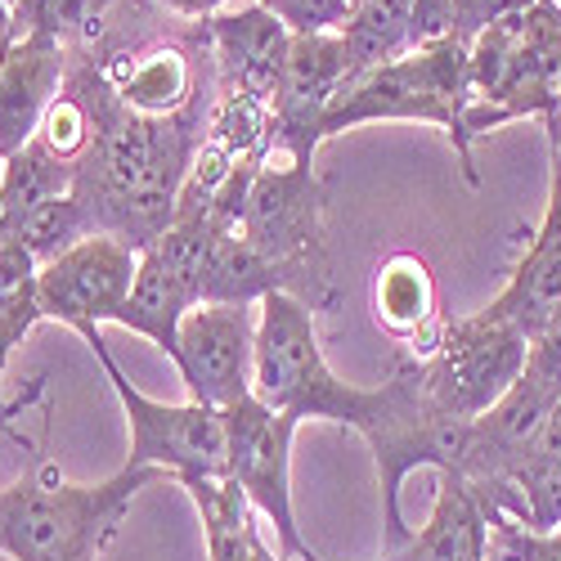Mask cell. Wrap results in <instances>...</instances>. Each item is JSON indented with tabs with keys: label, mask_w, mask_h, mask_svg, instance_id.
<instances>
[{
	"label": "cell",
	"mask_w": 561,
	"mask_h": 561,
	"mask_svg": "<svg viewBox=\"0 0 561 561\" xmlns=\"http://www.w3.org/2000/svg\"><path fill=\"white\" fill-rule=\"evenodd\" d=\"M0 190H5V158H0Z\"/></svg>",
	"instance_id": "cell-34"
},
{
	"label": "cell",
	"mask_w": 561,
	"mask_h": 561,
	"mask_svg": "<svg viewBox=\"0 0 561 561\" xmlns=\"http://www.w3.org/2000/svg\"><path fill=\"white\" fill-rule=\"evenodd\" d=\"M467 104H472V81H467V45L445 41L436 50H417L396 64H382L351 81L333 100L329 117L319 126V139L329 145L333 135L368 126V122H427L440 126L458 153L467 184H481L472 139H467Z\"/></svg>",
	"instance_id": "cell-5"
},
{
	"label": "cell",
	"mask_w": 561,
	"mask_h": 561,
	"mask_svg": "<svg viewBox=\"0 0 561 561\" xmlns=\"http://www.w3.org/2000/svg\"><path fill=\"white\" fill-rule=\"evenodd\" d=\"M167 481L153 467H117L100 485L68 481L50 458L0 490V552L10 561H104L139 490Z\"/></svg>",
	"instance_id": "cell-2"
},
{
	"label": "cell",
	"mask_w": 561,
	"mask_h": 561,
	"mask_svg": "<svg viewBox=\"0 0 561 561\" xmlns=\"http://www.w3.org/2000/svg\"><path fill=\"white\" fill-rule=\"evenodd\" d=\"M32 139L41 149H50L55 158L77 167L90 153V145H95V113H90V104L64 81V95L50 104V113L41 117V130Z\"/></svg>",
	"instance_id": "cell-25"
},
{
	"label": "cell",
	"mask_w": 561,
	"mask_h": 561,
	"mask_svg": "<svg viewBox=\"0 0 561 561\" xmlns=\"http://www.w3.org/2000/svg\"><path fill=\"white\" fill-rule=\"evenodd\" d=\"M122 0H19L14 5V36L45 32L64 41L68 50H90L104 27L113 23Z\"/></svg>",
	"instance_id": "cell-22"
},
{
	"label": "cell",
	"mask_w": 561,
	"mask_h": 561,
	"mask_svg": "<svg viewBox=\"0 0 561 561\" xmlns=\"http://www.w3.org/2000/svg\"><path fill=\"white\" fill-rule=\"evenodd\" d=\"M72 55V50H68ZM68 85L95 113V145L77 162L72 198L85 207L90 229L145 252L171 229L190 167L198 158L207 117H135L77 55L68 64Z\"/></svg>",
	"instance_id": "cell-1"
},
{
	"label": "cell",
	"mask_w": 561,
	"mask_h": 561,
	"mask_svg": "<svg viewBox=\"0 0 561 561\" xmlns=\"http://www.w3.org/2000/svg\"><path fill=\"white\" fill-rule=\"evenodd\" d=\"M198 301L194 293L180 284V278L167 274V265L158 261L153 248L139 252V270H135V284H130V297H126V310H122V329L149 337L167 359L175 355V342H180V323Z\"/></svg>",
	"instance_id": "cell-18"
},
{
	"label": "cell",
	"mask_w": 561,
	"mask_h": 561,
	"mask_svg": "<svg viewBox=\"0 0 561 561\" xmlns=\"http://www.w3.org/2000/svg\"><path fill=\"white\" fill-rule=\"evenodd\" d=\"M543 135H548V167L561 175V108L543 117Z\"/></svg>",
	"instance_id": "cell-33"
},
{
	"label": "cell",
	"mask_w": 561,
	"mask_h": 561,
	"mask_svg": "<svg viewBox=\"0 0 561 561\" xmlns=\"http://www.w3.org/2000/svg\"><path fill=\"white\" fill-rule=\"evenodd\" d=\"M41 396H45V378H32L19 396H5V387H0V436H5L14 417H19V413H27V404H32V400H41Z\"/></svg>",
	"instance_id": "cell-30"
},
{
	"label": "cell",
	"mask_w": 561,
	"mask_h": 561,
	"mask_svg": "<svg viewBox=\"0 0 561 561\" xmlns=\"http://www.w3.org/2000/svg\"><path fill=\"white\" fill-rule=\"evenodd\" d=\"M207 32H211L220 90L248 95L252 104L274 113L284 68H288V50H293V32L270 10H261L256 0L243 10H220L216 19H207Z\"/></svg>",
	"instance_id": "cell-13"
},
{
	"label": "cell",
	"mask_w": 561,
	"mask_h": 561,
	"mask_svg": "<svg viewBox=\"0 0 561 561\" xmlns=\"http://www.w3.org/2000/svg\"><path fill=\"white\" fill-rule=\"evenodd\" d=\"M373 319L382 323V333H391L404 346L400 355H409V359L432 355L445 319H440L436 270L427 265V256L391 252L373 270Z\"/></svg>",
	"instance_id": "cell-16"
},
{
	"label": "cell",
	"mask_w": 561,
	"mask_h": 561,
	"mask_svg": "<svg viewBox=\"0 0 561 561\" xmlns=\"http://www.w3.org/2000/svg\"><path fill=\"white\" fill-rule=\"evenodd\" d=\"M507 481H512V490H517V503H512V512H507L512 522H522L535 535L561 530V458L530 454Z\"/></svg>",
	"instance_id": "cell-24"
},
{
	"label": "cell",
	"mask_w": 561,
	"mask_h": 561,
	"mask_svg": "<svg viewBox=\"0 0 561 561\" xmlns=\"http://www.w3.org/2000/svg\"><path fill=\"white\" fill-rule=\"evenodd\" d=\"M387 561H490V522L481 499L454 477H440L427 526L409 535Z\"/></svg>",
	"instance_id": "cell-17"
},
{
	"label": "cell",
	"mask_w": 561,
	"mask_h": 561,
	"mask_svg": "<svg viewBox=\"0 0 561 561\" xmlns=\"http://www.w3.org/2000/svg\"><path fill=\"white\" fill-rule=\"evenodd\" d=\"M139 252L95 233V239L77 243L72 252L55 256L50 265H41L36 274V301L41 319L68 323L72 333L100 329V323H117L135 284Z\"/></svg>",
	"instance_id": "cell-11"
},
{
	"label": "cell",
	"mask_w": 561,
	"mask_h": 561,
	"mask_svg": "<svg viewBox=\"0 0 561 561\" xmlns=\"http://www.w3.org/2000/svg\"><path fill=\"white\" fill-rule=\"evenodd\" d=\"M530 342L503 323L494 310H477L467 319H445V329L432 355L417 359L423 391L445 417H472L490 413L526 373Z\"/></svg>",
	"instance_id": "cell-8"
},
{
	"label": "cell",
	"mask_w": 561,
	"mask_h": 561,
	"mask_svg": "<svg viewBox=\"0 0 561 561\" xmlns=\"http://www.w3.org/2000/svg\"><path fill=\"white\" fill-rule=\"evenodd\" d=\"M68 64L72 55L64 41L45 32L14 36L5 64H0V158L19 153L41 130V117L64 95Z\"/></svg>",
	"instance_id": "cell-14"
},
{
	"label": "cell",
	"mask_w": 561,
	"mask_h": 561,
	"mask_svg": "<svg viewBox=\"0 0 561 561\" xmlns=\"http://www.w3.org/2000/svg\"><path fill=\"white\" fill-rule=\"evenodd\" d=\"M351 5H359V0H351Z\"/></svg>",
	"instance_id": "cell-36"
},
{
	"label": "cell",
	"mask_w": 561,
	"mask_h": 561,
	"mask_svg": "<svg viewBox=\"0 0 561 561\" xmlns=\"http://www.w3.org/2000/svg\"><path fill=\"white\" fill-rule=\"evenodd\" d=\"M158 10H167V14H175V19H190V23H207V19H216L229 0H153Z\"/></svg>",
	"instance_id": "cell-31"
},
{
	"label": "cell",
	"mask_w": 561,
	"mask_h": 561,
	"mask_svg": "<svg viewBox=\"0 0 561 561\" xmlns=\"http://www.w3.org/2000/svg\"><path fill=\"white\" fill-rule=\"evenodd\" d=\"M270 10L293 36H319V32H342L351 19V0H256Z\"/></svg>",
	"instance_id": "cell-27"
},
{
	"label": "cell",
	"mask_w": 561,
	"mask_h": 561,
	"mask_svg": "<svg viewBox=\"0 0 561 561\" xmlns=\"http://www.w3.org/2000/svg\"><path fill=\"white\" fill-rule=\"evenodd\" d=\"M539 391H548L552 400H561V310L543 323V329L530 337V355H526V373Z\"/></svg>",
	"instance_id": "cell-29"
},
{
	"label": "cell",
	"mask_w": 561,
	"mask_h": 561,
	"mask_svg": "<svg viewBox=\"0 0 561 561\" xmlns=\"http://www.w3.org/2000/svg\"><path fill=\"white\" fill-rule=\"evenodd\" d=\"M0 229H10L14 239L36 256V265H50L55 256H64V252H72L77 243H85V239H95V229H90V216H85V207L68 194V198H55V203H45V207H36V211H27L23 220H14V225H0Z\"/></svg>",
	"instance_id": "cell-23"
},
{
	"label": "cell",
	"mask_w": 561,
	"mask_h": 561,
	"mask_svg": "<svg viewBox=\"0 0 561 561\" xmlns=\"http://www.w3.org/2000/svg\"><path fill=\"white\" fill-rule=\"evenodd\" d=\"M512 323L526 342L561 310V175L548 167V203L530 233L522 261L512 265L503 293L485 306Z\"/></svg>",
	"instance_id": "cell-15"
},
{
	"label": "cell",
	"mask_w": 561,
	"mask_h": 561,
	"mask_svg": "<svg viewBox=\"0 0 561 561\" xmlns=\"http://www.w3.org/2000/svg\"><path fill=\"white\" fill-rule=\"evenodd\" d=\"M409 10L413 0H359L351 10L342 27L346 55H351V81L409 55Z\"/></svg>",
	"instance_id": "cell-19"
},
{
	"label": "cell",
	"mask_w": 561,
	"mask_h": 561,
	"mask_svg": "<svg viewBox=\"0 0 561 561\" xmlns=\"http://www.w3.org/2000/svg\"><path fill=\"white\" fill-rule=\"evenodd\" d=\"M0 382H5V378H0Z\"/></svg>",
	"instance_id": "cell-38"
},
{
	"label": "cell",
	"mask_w": 561,
	"mask_h": 561,
	"mask_svg": "<svg viewBox=\"0 0 561 561\" xmlns=\"http://www.w3.org/2000/svg\"><path fill=\"white\" fill-rule=\"evenodd\" d=\"M72 175L77 167L55 158L50 149H41L36 139H27V145L19 153L5 158V190H0V225H14L23 220L27 211L55 203V198H68L72 194Z\"/></svg>",
	"instance_id": "cell-21"
},
{
	"label": "cell",
	"mask_w": 561,
	"mask_h": 561,
	"mask_svg": "<svg viewBox=\"0 0 561 561\" xmlns=\"http://www.w3.org/2000/svg\"><path fill=\"white\" fill-rule=\"evenodd\" d=\"M557 5H561V0H557Z\"/></svg>",
	"instance_id": "cell-37"
},
{
	"label": "cell",
	"mask_w": 561,
	"mask_h": 561,
	"mask_svg": "<svg viewBox=\"0 0 561 561\" xmlns=\"http://www.w3.org/2000/svg\"><path fill=\"white\" fill-rule=\"evenodd\" d=\"M36 256L14 239L10 229H0V378L23 346V337L41 323V301H36Z\"/></svg>",
	"instance_id": "cell-20"
},
{
	"label": "cell",
	"mask_w": 561,
	"mask_h": 561,
	"mask_svg": "<svg viewBox=\"0 0 561 561\" xmlns=\"http://www.w3.org/2000/svg\"><path fill=\"white\" fill-rule=\"evenodd\" d=\"M351 85V55L342 32H319V36H293L284 85L274 100V153L293 162H314L319 153V126L329 117L333 100Z\"/></svg>",
	"instance_id": "cell-12"
},
{
	"label": "cell",
	"mask_w": 561,
	"mask_h": 561,
	"mask_svg": "<svg viewBox=\"0 0 561 561\" xmlns=\"http://www.w3.org/2000/svg\"><path fill=\"white\" fill-rule=\"evenodd\" d=\"M252 396L297 427L306 417H323V423L351 427L355 436L378 413V387H351L337 378L319 346L314 310L293 293H270L256 306Z\"/></svg>",
	"instance_id": "cell-3"
},
{
	"label": "cell",
	"mask_w": 561,
	"mask_h": 561,
	"mask_svg": "<svg viewBox=\"0 0 561 561\" xmlns=\"http://www.w3.org/2000/svg\"><path fill=\"white\" fill-rule=\"evenodd\" d=\"M225 413V449L229 467L225 477L248 494V503L274 526L278 552L288 561H323L301 526H297V507H293V436L297 423H288L284 413L265 409L256 396L243 404H229Z\"/></svg>",
	"instance_id": "cell-9"
},
{
	"label": "cell",
	"mask_w": 561,
	"mask_h": 561,
	"mask_svg": "<svg viewBox=\"0 0 561 561\" xmlns=\"http://www.w3.org/2000/svg\"><path fill=\"white\" fill-rule=\"evenodd\" d=\"M239 233L278 270L284 293L301 297L310 310L337 306L329 233H323V184L314 162H293L270 149L248 184Z\"/></svg>",
	"instance_id": "cell-6"
},
{
	"label": "cell",
	"mask_w": 561,
	"mask_h": 561,
	"mask_svg": "<svg viewBox=\"0 0 561 561\" xmlns=\"http://www.w3.org/2000/svg\"><path fill=\"white\" fill-rule=\"evenodd\" d=\"M530 454H543V458H561V400L548 409V417H543V427H539V436H535Z\"/></svg>",
	"instance_id": "cell-32"
},
{
	"label": "cell",
	"mask_w": 561,
	"mask_h": 561,
	"mask_svg": "<svg viewBox=\"0 0 561 561\" xmlns=\"http://www.w3.org/2000/svg\"><path fill=\"white\" fill-rule=\"evenodd\" d=\"M0 5H10V10H14V5H19V0H0Z\"/></svg>",
	"instance_id": "cell-35"
},
{
	"label": "cell",
	"mask_w": 561,
	"mask_h": 561,
	"mask_svg": "<svg viewBox=\"0 0 561 561\" xmlns=\"http://www.w3.org/2000/svg\"><path fill=\"white\" fill-rule=\"evenodd\" d=\"M77 337L95 351L104 378H108V387L126 413V427H130V458L126 462L153 467V472L180 481L184 490L198 485V481H225L229 449H225V413L220 409L198 404V400H184V404L149 400L122 373V364L113 359L100 329H85Z\"/></svg>",
	"instance_id": "cell-7"
},
{
	"label": "cell",
	"mask_w": 561,
	"mask_h": 561,
	"mask_svg": "<svg viewBox=\"0 0 561 561\" xmlns=\"http://www.w3.org/2000/svg\"><path fill=\"white\" fill-rule=\"evenodd\" d=\"M171 364L198 404L229 409L252 400L256 306H194L180 323Z\"/></svg>",
	"instance_id": "cell-10"
},
{
	"label": "cell",
	"mask_w": 561,
	"mask_h": 561,
	"mask_svg": "<svg viewBox=\"0 0 561 561\" xmlns=\"http://www.w3.org/2000/svg\"><path fill=\"white\" fill-rule=\"evenodd\" d=\"M445 41H458V5L454 0H413L409 10V55L436 50Z\"/></svg>",
	"instance_id": "cell-28"
},
{
	"label": "cell",
	"mask_w": 561,
	"mask_h": 561,
	"mask_svg": "<svg viewBox=\"0 0 561 561\" xmlns=\"http://www.w3.org/2000/svg\"><path fill=\"white\" fill-rule=\"evenodd\" d=\"M467 139H477L517 117H548L561 108V5L530 0V5L494 19L467 45Z\"/></svg>",
	"instance_id": "cell-4"
},
{
	"label": "cell",
	"mask_w": 561,
	"mask_h": 561,
	"mask_svg": "<svg viewBox=\"0 0 561 561\" xmlns=\"http://www.w3.org/2000/svg\"><path fill=\"white\" fill-rule=\"evenodd\" d=\"M490 522V561H561V530L535 535L522 522L503 517V512H485Z\"/></svg>",
	"instance_id": "cell-26"
}]
</instances>
